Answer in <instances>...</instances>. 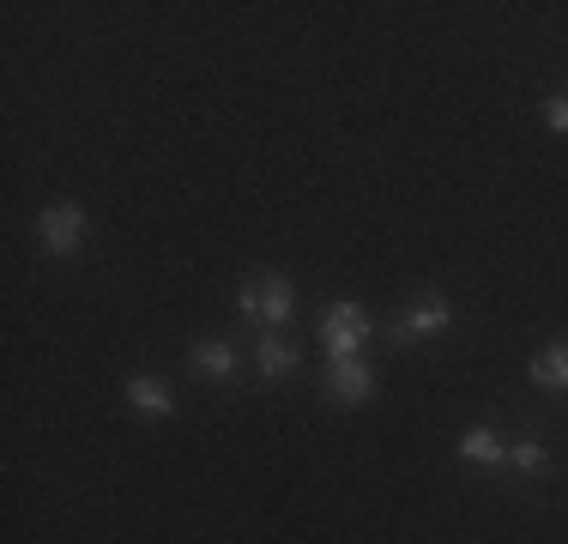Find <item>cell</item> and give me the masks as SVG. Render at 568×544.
<instances>
[{"label":"cell","instance_id":"10","mask_svg":"<svg viewBox=\"0 0 568 544\" xmlns=\"http://www.w3.org/2000/svg\"><path fill=\"white\" fill-rule=\"evenodd\" d=\"M508 466L520 472V478H545V472H550L545 442H538V435H514V442H508Z\"/></svg>","mask_w":568,"mask_h":544},{"label":"cell","instance_id":"4","mask_svg":"<svg viewBox=\"0 0 568 544\" xmlns=\"http://www.w3.org/2000/svg\"><path fill=\"white\" fill-rule=\"evenodd\" d=\"M85 230H91L85 206H67V200L37 218V242H43V254H73L79 242H85Z\"/></svg>","mask_w":568,"mask_h":544},{"label":"cell","instance_id":"6","mask_svg":"<svg viewBox=\"0 0 568 544\" xmlns=\"http://www.w3.org/2000/svg\"><path fill=\"white\" fill-rule=\"evenodd\" d=\"M121 400H128L140 417H175V393H170L158 375H128V387H121Z\"/></svg>","mask_w":568,"mask_h":544},{"label":"cell","instance_id":"5","mask_svg":"<svg viewBox=\"0 0 568 544\" xmlns=\"http://www.w3.org/2000/svg\"><path fill=\"white\" fill-rule=\"evenodd\" d=\"M327 393L339 405H363L375 393V370L369 363H357V357H339V363H327Z\"/></svg>","mask_w":568,"mask_h":544},{"label":"cell","instance_id":"8","mask_svg":"<svg viewBox=\"0 0 568 544\" xmlns=\"http://www.w3.org/2000/svg\"><path fill=\"white\" fill-rule=\"evenodd\" d=\"M296 345L284 333H261V345H254V370H261V381H284V375H296Z\"/></svg>","mask_w":568,"mask_h":544},{"label":"cell","instance_id":"9","mask_svg":"<svg viewBox=\"0 0 568 544\" xmlns=\"http://www.w3.org/2000/svg\"><path fill=\"white\" fill-rule=\"evenodd\" d=\"M459 460H466V466H503V460H508V442H503L490 424H478V430L459 435Z\"/></svg>","mask_w":568,"mask_h":544},{"label":"cell","instance_id":"1","mask_svg":"<svg viewBox=\"0 0 568 544\" xmlns=\"http://www.w3.org/2000/svg\"><path fill=\"white\" fill-rule=\"evenodd\" d=\"M236 309H242V321L278 333V326L296 315V291H291V279H278V272H261V279H248L236 291Z\"/></svg>","mask_w":568,"mask_h":544},{"label":"cell","instance_id":"12","mask_svg":"<svg viewBox=\"0 0 568 544\" xmlns=\"http://www.w3.org/2000/svg\"><path fill=\"white\" fill-rule=\"evenodd\" d=\"M545 128H550V133H568V91L545 98Z\"/></svg>","mask_w":568,"mask_h":544},{"label":"cell","instance_id":"7","mask_svg":"<svg viewBox=\"0 0 568 544\" xmlns=\"http://www.w3.org/2000/svg\"><path fill=\"white\" fill-rule=\"evenodd\" d=\"M187 363L206 381H236V345H230V339H194V345H187Z\"/></svg>","mask_w":568,"mask_h":544},{"label":"cell","instance_id":"3","mask_svg":"<svg viewBox=\"0 0 568 544\" xmlns=\"http://www.w3.org/2000/svg\"><path fill=\"white\" fill-rule=\"evenodd\" d=\"M321 339H327V357H357L363 339H369V315H363L357 303H333L327 315H321Z\"/></svg>","mask_w":568,"mask_h":544},{"label":"cell","instance_id":"2","mask_svg":"<svg viewBox=\"0 0 568 544\" xmlns=\"http://www.w3.org/2000/svg\"><path fill=\"white\" fill-rule=\"evenodd\" d=\"M448 326H454V303H448V296H436V291H424V296H412V303L387 321V339H394V345H412V339L448 333Z\"/></svg>","mask_w":568,"mask_h":544},{"label":"cell","instance_id":"11","mask_svg":"<svg viewBox=\"0 0 568 544\" xmlns=\"http://www.w3.org/2000/svg\"><path fill=\"white\" fill-rule=\"evenodd\" d=\"M532 381L538 387H568V345H545L532 357Z\"/></svg>","mask_w":568,"mask_h":544}]
</instances>
